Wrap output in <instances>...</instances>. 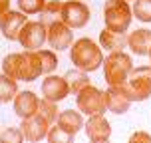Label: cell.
<instances>
[{
	"mask_svg": "<svg viewBox=\"0 0 151 143\" xmlns=\"http://www.w3.org/2000/svg\"><path fill=\"white\" fill-rule=\"evenodd\" d=\"M131 20H133V10L127 0H106V4H104L106 28L115 32H127Z\"/></svg>",
	"mask_w": 151,
	"mask_h": 143,
	"instance_id": "cell-4",
	"label": "cell"
},
{
	"mask_svg": "<svg viewBox=\"0 0 151 143\" xmlns=\"http://www.w3.org/2000/svg\"><path fill=\"white\" fill-rule=\"evenodd\" d=\"M6 10H10V0H0V14H4Z\"/></svg>",
	"mask_w": 151,
	"mask_h": 143,
	"instance_id": "cell-30",
	"label": "cell"
},
{
	"mask_svg": "<svg viewBox=\"0 0 151 143\" xmlns=\"http://www.w3.org/2000/svg\"><path fill=\"white\" fill-rule=\"evenodd\" d=\"M131 10L139 22H151V0H135Z\"/></svg>",
	"mask_w": 151,
	"mask_h": 143,
	"instance_id": "cell-24",
	"label": "cell"
},
{
	"mask_svg": "<svg viewBox=\"0 0 151 143\" xmlns=\"http://www.w3.org/2000/svg\"><path fill=\"white\" fill-rule=\"evenodd\" d=\"M48 44L56 52L68 50L70 46L74 44V32H72V28L66 26L62 20H52L48 24Z\"/></svg>",
	"mask_w": 151,
	"mask_h": 143,
	"instance_id": "cell-8",
	"label": "cell"
},
{
	"mask_svg": "<svg viewBox=\"0 0 151 143\" xmlns=\"http://www.w3.org/2000/svg\"><path fill=\"white\" fill-rule=\"evenodd\" d=\"M38 113L44 115L50 123H56L58 121V115H60V109H58V101H52V99H40V106H38Z\"/></svg>",
	"mask_w": 151,
	"mask_h": 143,
	"instance_id": "cell-23",
	"label": "cell"
},
{
	"mask_svg": "<svg viewBox=\"0 0 151 143\" xmlns=\"http://www.w3.org/2000/svg\"><path fill=\"white\" fill-rule=\"evenodd\" d=\"M58 18L66 26H70L72 30H76V28H83L90 22L91 12L88 8V4H83L82 0H66V2H62Z\"/></svg>",
	"mask_w": 151,
	"mask_h": 143,
	"instance_id": "cell-6",
	"label": "cell"
},
{
	"mask_svg": "<svg viewBox=\"0 0 151 143\" xmlns=\"http://www.w3.org/2000/svg\"><path fill=\"white\" fill-rule=\"evenodd\" d=\"M42 74V66H40V58H38L36 50H24L22 58H20V80L22 82H34Z\"/></svg>",
	"mask_w": 151,
	"mask_h": 143,
	"instance_id": "cell-15",
	"label": "cell"
},
{
	"mask_svg": "<svg viewBox=\"0 0 151 143\" xmlns=\"http://www.w3.org/2000/svg\"><path fill=\"white\" fill-rule=\"evenodd\" d=\"M104 98H106L107 111L115 113V115L127 113L129 107H131V103H133V101L121 91V88H117V86H107V90L104 91Z\"/></svg>",
	"mask_w": 151,
	"mask_h": 143,
	"instance_id": "cell-13",
	"label": "cell"
},
{
	"mask_svg": "<svg viewBox=\"0 0 151 143\" xmlns=\"http://www.w3.org/2000/svg\"><path fill=\"white\" fill-rule=\"evenodd\" d=\"M131 70H133V60L123 50L109 52V56L104 58V80L107 86H121L127 80Z\"/></svg>",
	"mask_w": 151,
	"mask_h": 143,
	"instance_id": "cell-3",
	"label": "cell"
},
{
	"mask_svg": "<svg viewBox=\"0 0 151 143\" xmlns=\"http://www.w3.org/2000/svg\"><path fill=\"white\" fill-rule=\"evenodd\" d=\"M131 101H145L151 98V66H139L129 72L127 80L117 86Z\"/></svg>",
	"mask_w": 151,
	"mask_h": 143,
	"instance_id": "cell-2",
	"label": "cell"
},
{
	"mask_svg": "<svg viewBox=\"0 0 151 143\" xmlns=\"http://www.w3.org/2000/svg\"><path fill=\"white\" fill-rule=\"evenodd\" d=\"M20 58H22V52H14L4 56L2 60V74L10 75L14 80H20Z\"/></svg>",
	"mask_w": 151,
	"mask_h": 143,
	"instance_id": "cell-21",
	"label": "cell"
},
{
	"mask_svg": "<svg viewBox=\"0 0 151 143\" xmlns=\"http://www.w3.org/2000/svg\"><path fill=\"white\" fill-rule=\"evenodd\" d=\"M139 141L151 143V135H149V133H145V131H135L133 135L129 137V143H139Z\"/></svg>",
	"mask_w": 151,
	"mask_h": 143,
	"instance_id": "cell-28",
	"label": "cell"
},
{
	"mask_svg": "<svg viewBox=\"0 0 151 143\" xmlns=\"http://www.w3.org/2000/svg\"><path fill=\"white\" fill-rule=\"evenodd\" d=\"M127 48L135 56H149V52H151V30L139 28V30L127 34Z\"/></svg>",
	"mask_w": 151,
	"mask_h": 143,
	"instance_id": "cell-16",
	"label": "cell"
},
{
	"mask_svg": "<svg viewBox=\"0 0 151 143\" xmlns=\"http://www.w3.org/2000/svg\"><path fill=\"white\" fill-rule=\"evenodd\" d=\"M46 139H48L50 143H70V141H74V135L66 133L58 123H52V125H50V131H48V135H46Z\"/></svg>",
	"mask_w": 151,
	"mask_h": 143,
	"instance_id": "cell-26",
	"label": "cell"
},
{
	"mask_svg": "<svg viewBox=\"0 0 151 143\" xmlns=\"http://www.w3.org/2000/svg\"><path fill=\"white\" fill-rule=\"evenodd\" d=\"M149 66H151V52H149Z\"/></svg>",
	"mask_w": 151,
	"mask_h": 143,
	"instance_id": "cell-31",
	"label": "cell"
},
{
	"mask_svg": "<svg viewBox=\"0 0 151 143\" xmlns=\"http://www.w3.org/2000/svg\"><path fill=\"white\" fill-rule=\"evenodd\" d=\"M18 80L10 78L6 74H0V103H8L18 93Z\"/></svg>",
	"mask_w": 151,
	"mask_h": 143,
	"instance_id": "cell-19",
	"label": "cell"
},
{
	"mask_svg": "<svg viewBox=\"0 0 151 143\" xmlns=\"http://www.w3.org/2000/svg\"><path fill=\"white\" fill-rule=\"evenodd\" d=\"M83 131H86V135L91 143H106L111 137V125H109V121L106 119L104 113L90 115L88 121L83 123Z\"/></svg>",
	"mask_w": 151,
	"mask_h": 143,
	"instance_id": "cell-9",
	"label": "cell"
},
{
	"mask_svg": "<svg viewBox=\"0 0 151 143\" xmlns=\"http://www.w3.org/2000/svg\"><path fill=\"white\" fill-rule=\"evenodd\" d=\"M40 90H42V96L46 99H52V101H62V99H66L72 93L66 78L64 75H54V74H48L42 80V88Z\"/></svg>",
	"mask_w": 151,
	"mask_h": 143,
	"instance_id": "cell-12",
	"label": "cell"
},
{
	"mask_svg": "<svg viewBox=\"0 0 151 143\" xmlns=\"http://www.w3.org/2000/svg\"><path fill=\"white\" fill-rule=\"evenodd\" d=\"M60 8H62L60 0H52V2H46L44 12H48V14H60Z\"/></svg>",
	"mask_w": 151,
	"mask_h": 143,
	"instance_id": "cell-29",
	"label": "cell"
},
{
	"mask_svg": "<svg viewBox=\"0 0 151 143\" xmlns=\"http://www.w3.org/2000/svg\"><path fill=\"white\" fill-rule=\"evenodd\" d=\"M76 106L83 115H98V113H106V98H104V91L98 90L96 86H86L76 93Z\"/></svg>",
	"mask_w": 151,
	"mask_h": 143,
	"instance_id": "cell-5",
	"label": "cell"
},
{
	"mask_svg": "<svg viewBox=\"0 0 151 143\" xmlns=\"http://www.w3.org/2000/svg\"><path fill=\"white\" fill-rule=\"evenodd\" d=\"M58 125H60L66 133H70V135H78L80 131L83 129V113L78 109H64V111H60V115H58V121H56Z\"/></svg>",
	"mask_w": 151,
	"mask_h": 143,
	"instance_id": "cell-17",
	"label": "cell"
},
{
	"mask_svg": "<svg viewBox=\"0 0 151 143\" xmlns=\"http://www.w3.org/2000/svg\"><path fill=\"white\" fill-rule=\"evenodd\" d=\"M24 139V133L20 127H6L0 133V141L4 143H20Z\"/></svg>",
	"mask_w": 151,
	"mask_h": 143,
	"instance_id": "cell-27",
	"label": "cell"
},
{
	"mask_svg": "<svg viewBox=\"0 0 151 143\" xmlns=\"http://www.w3.org/2000/svg\"><path fill=\"white\" fill-rule=\"evenodd\" d=\"M50 125L52 123L46 119L44 115L34 113L30 117H24L22 123H20V129H22V133H24V139H28V141H42L48 135Z\"/></svg>",
	"mask_w": 151,
	"mask_h": 143,
	"instance_id": "cell-10",
	"label": "cell"
},
{
	"mask_svg": "<svg viewBox=\"0 0 151 143\" xmlns=\"http://www.w3.org/2000/svg\"><path fill=\"white\" fill-rule=\"evenodd\" d=\"M18 42L24 50H40L48 42V24L40 20H28L18 34Z\"/></svg>",
	"mask_w": 151,
	"mask_h": 143,
	"instance_id": "cell-7",
	"label": "cell"
},
{
	"mask_svg": "<svg viewBox=\"0 0 151 143\" xmlns=\"http://www.w3.org/2000/svg\"><path fill=\"white\" fill-rule=\"evenodd\" d=\"M66 82L70 86V91L72 93H78V91L86 88V86H90V78H88V72H83L80 68H74V70H68L66 72Z\"/></svg>",
	"mask_w": 151,
	"mask_h": 143,
	"instance_id": "cell-20",
	"label": "cell"
},
{
	"mask_svg": "<svg viewBox=\"0 0 151 143\" xmlns=\"http://www.w3.org/2000/svg\"><path fill=\"white\" fill-rule=\"evenodd\" d=\"M26 22H28V14L20 10H6L4 14H0V32L6 40H18V34Z\"/></svg>",
	"mask_w": 151,
	"mask_h": 143,
	"instance_id": "cell-11",
	"label": "cell"
},
{
	"mask_svg": "<svg viewBox=\"0 0 151 143\" xmlns=\"http://www.w3.org/2000/svg\"><path fill=\"white\" fill-rule=\"evenodd\" d=\"M48 0H18V10L24 14H40L44 12V6Z\"/></svg>",
	"mask_w": 151,
	"mask_h": 143,
	"instance_id": "cell-25",
	"label": "cell"
},
{
	"mask_svg": "<svg viewBox=\"0 0 151 143\" xmlns=\"http://www.w3.org/2000/svg\"><path fill=\"white\" fill-rule=\"evenodd\" d=\"M14 103V113L24 119V117H30L34 113H38V106H40V98H38L34 91L30 90H24V91H18L16 98L12 99Z\"/></svg>",
	"mask_w": 151,
	"mask_h": 143,
	"instance_id": "cell-14",
	"label": "cell"
},
{
	"mask_svg": "<svg viewBox=\"0 0 151 143\" xmlns=\"http://www.w3.org/2000/svg\"><path fill=\"white\" fill-rule=\"evenodd\" d=\"M99 46L107 50V52H115V50H125L127 48V34L125 32H115L109 28H104L99 32Z\"/></svg>",
	"mask_w": 151,
	"mask_h": 143,
	"instance_id": "cell-18",
	"label": "cell"
},
{
	"mask_svg": "<svg viewBox=\"0 0 151 143\" xmlns=\"http://www.w3.org/2000/svg\"><path fill=\"white\" fill-rule=\"evenodd\" d=\"M70 62L83 72H96L104 66V50L90 38H80L70 46Z\"/></svg>",
	"mask_w": 151,
	"mask_h": 143,
	"instance_id": "cell-1",
	"label": "cell"
},
{
	"mask_svg": "<svg viewBox=\"0 0 151 143\" xmlns=\"http://www.w3.org/2000/svg\"><path fill=\"white\" fill-rule=\"evenodd\" d=\"M127 2H129V0H127Z\"/></svg>",
	"mask_w": 151,
	"mask_h": 143,
	"instance_id": "cell-32",
	"label": "cell"
},
{
	"mask_svg": "<svg viewBox=\"0 0 151 143\" xmlns=\"http://www.w3.org/2000/svg\"><path fill=\"white\" fill-rule=\"evenodd\" d=\"M38 58H40V66H42V74L48 75V74H54L56 68H58V56L54 50H36Z\"/></svg>",
	"mask_w": 151,
	"mask_h": 143,
	"instance_id": "cell-22",
	"label": "cell"
}]
</instances>
